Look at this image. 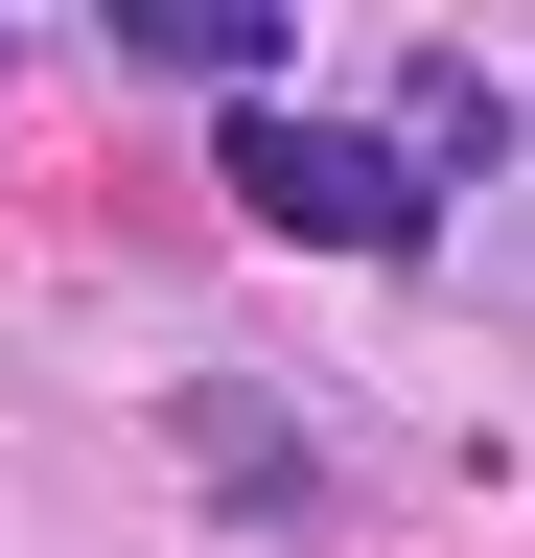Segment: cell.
<instances>
[{
  "mask_svg": "<svg viewBox=\"0 0 535 558\" xmlns=\"http://www.w3.org/2000/svg\"><path fill=\"white\" fill-rule=\"evenodd\" d=\"M233 209L303 233V256H373V279H420V233H442V186L373 117H280V94H233Z\"/></svg>",
  "mask_w": 535,
  "mask_h": 558,
  "instance_id": "obj_1",
  "label": "cell"
},
{
  "mask_svg": "<svg viewBox=\"0 0 535 558\" xmlns=\"http://www.w3.org/2000/svg\"><path fill=\"white\" fill-rule=\"evenodd\" d=\"M280 47H303L280 0H117V70H186V94H256Z\"/></svg>",
  "mask_w": 535,
  "mask_h": 558,
  "instance_id": "obj_2",
  "label": "cell"
},
{
  "mask_svg": "<svg viewBox=\"0 0 535 558\" xmlns=\"http://www.w3.org/2000/svg\"><path fill=\"white\" fill-rule=\"evenodd\" d=\"M163 442L210 465V512H303V418H280V396H233V373H210V396H163Z\"/></svg>",
  "mask_w": 535,
  "mask_h": 558,
  "instance_id": "obj_3",
  "label": "cell"
}]
</instances>
